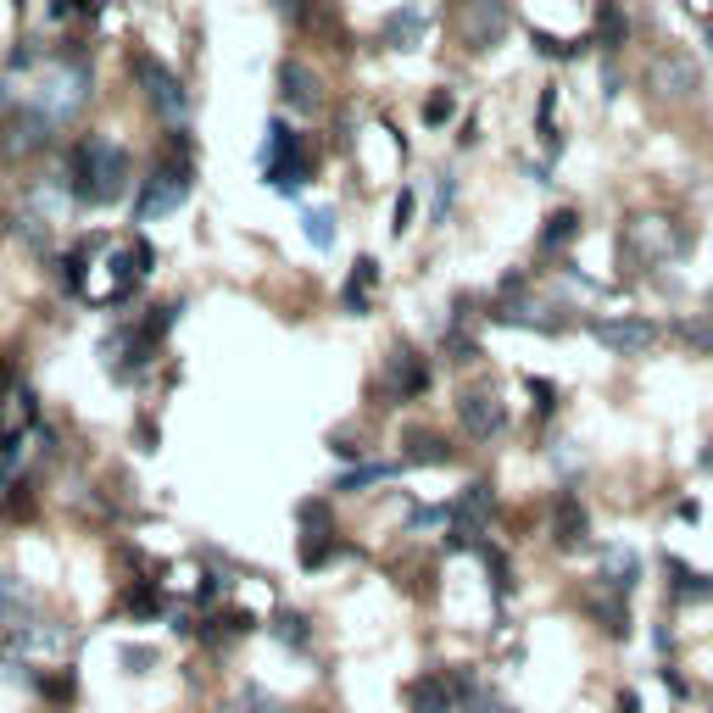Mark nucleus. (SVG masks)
Masks as SVG:
<instances>
[{
  "mask_svg": "<svg viewBox=\"0 0 713 713\" xmlns=\"http://www.w3.org/2000/svg\"><path fill=\"white\" fill-rule=\"evenodd\" d=\"M62 179H67L78 207H112L128 189V151L112 146V139H101V134H89V139H78L73 168Z\"/></svg>",
  "mask_w": 713,
  "mask_h": 713,
  "instance_id": "f257e3e1",
  "label": "nucleus"
},
{
  "mask_svg": "<svg viewBox=\"0 0 713 713\" xmlns=\"http://www.w3.org/2000/svg\"><path fill=\"white\" fill-rule=\"evenodd\" d=\"M179 312H184V302H162V307H151L146 318H139L134 329H118V335H107V373L118 379V385H134L139 373L151 368V357L162 352V341H168V329L179 323Z\"/></svg>",
  "mask_w": 713,
  "mask_h": 713,
  "instance_id": "f03ea898",
  "label": "nucleus"
},
{
  "mask_svg": "<svg viewBox=\"0 0 713 713\" xmlns=\"http://www.w3.org/2000/svg\"><path fill=\"white\" fill-rule=\"evenodd\" d=\"M697 246V234L686 229V223H675V218H630L625 223V234H619V262H625V273H652V268H663V262H680L686 251Z\"/></svg>",
  "mask_w": 713,
  "mask_h": 713,
  "instance_id": "7ed1b4c3",
  "label": "nucleus"
},
{
  "mask_svg": "<svg viewBox=\"0 0 713 713\" xmlns=\"http://www.w3.org/2000/svg\"><path fill=\"white\" fill-rule=\"evenodd\" d=\"M257 168H262V184H273L279 196H296V189H302V179H307V151H302V134L284 123V118H268V123H262Z\"/></svg>",
  "mask_w": 713,
  "mask_h": 713,
  "instance_id": "20e7f679",
  "label": "nucleus"
},
{
  "mask_svg": "<svg viewBox=\"0 0 713 713\" xmlns=\"http://www.w3.org/2000/svg\"><path fill=\"white\" fill-rule=\"evenodd\" d=\"M128 73H134L139 95H146V107H151L162 123H184V118H189V89H184V78H179L162 57L128 51Z\"/></svg>",
  "mask_w": 713,
  "mask_h": 713,
  "instance_id": "39448f33",
  "label": "nucleus"
},
{
  "mask_svg": "<svg viewBox=\"0 0 713 713\" xmlns=\"http://www.w3.org/2000/svg\"><path fill=\"white\" fill-rule=\"evenodd\" d=\"M95 95V78H89V67L78 62V57H67V62H51L45 67V78H39V95H34V107L51 118V123H67V118H78L84 112V101Z\"/></svg>",
  "mask_w": 713,
  "mask_h": 713,
  "instance_id": "423d86ee",
  "label": "nucleus"
},
{
  "mask_svg": "<svg viewBox=\"0 0 713 713\" xmlns=\"http://www.w3.org/2000/svg\"><path fill=\"white\" fill-rule=\"evenodd\" d=\"M491 513H496V491L485 480H474L463 485V496L452 502V525H446V546L452 552H480L485 546V525H491Z\"/></svg>",
  "mask_w": 713,
  "mask_h": 713,
  "instance_id": "0eeeda50",
  "label": "nucleus"
},
{
  "mask_svg": "<svg viewBox=\"0 0 713 713\" xmlns=\"http://www.w3.org/2000/svg\"><path fill=\"white\" fill-rule=\"evenodd\" d=\"M513 28V0H463L457 7V39L468 45L474 57L496 51Z\"/></svg>",
  "mask_w": 713,
  "mask_h": 713,
  "instance_id": "6e6552de",
  "label": "nucleus"
},
{
  "mask_svg": "<svg viewBox=\"0 0 713 713\" xmlns=\"http://www.w3.org/2000/svg\"><path fill=\"white\" fill-rule=\"evenodd\" d=\"M189 201V162H162V168H151L146 179H139V189H134V223H151V218H162V212H179Z\"/></svg>",
  "mask_w": 713,
  "mask_h": 713,
  "instance_id": "1a4fd4ad",
  "label": "nucleus"
},
{
  "mask_svg": "<svg viewBox=\"0 0 713 713\" xmlns=\"http://www.w3.org/2000/svg\"><path fill=\"white\" fill-rule=\"evenodd\" d=\"M591 341L613 357H647L657 346V323L652 318H591Z\"/></svg>",
  "mask_w": 713,
  "mask_h": 713,
  "instance_id": "9d476101",
  "label": "nucleus"
},
{
  "mask_svg": "<svg viewBox=\"0 0 713 713\" xmlns=\"http://www.w3.org/2000/svg\"><path fill=\"white\" fill-rule=\"evenodd\" d=\"M491 323H502V329H530V335H563L568 318L563 307H546V302H525V296H502L491 312H485Z\"/></svg>",
  "mask_w": 713,
  "mask_h": 713,
  "instance_id": "9b49d317",
  "label": "nucleus"
},
{
  "mask_svg": "<svg viewBox=\"0 0 713 713\" xmlns=\"http://www.w3.org/2000/svg\"><path fill=\"white\" fill-rule=\"evenodd\" d=\"M647 84L663 95V101H686V95L702 89V67L691 51H657L652 67H647Z\"/></svg>",
  "mask_w": 713,
  "mask_h": 713,
  "instance_id": "f8f14e48",
  "label": "nucleus"
},
{
  "mask_svg": "<svg viewBox=\"0 0 713 713\" xmlns=\"http://www.w3.org/2000/svg\"><path fill=\"white\" fill-rule=\"evenodd\" d=\"M335 552H341V541H335V525H329V507H323V502H302V546H296V563L312 575V568H323Z\"/></svg>",
  "mask_w": 713,
  "mask_h": 713,
  "instance_id": "ddd939ff",
  "label": "nucleus"
},
{
  "mask_svg": "<svg viewBox=\"0 0 713 713\" xmlns=\"http://www.w3.org/2000/svg\"><path fill=\"white\" fill-rule=\"evenodd\" d=\"M423 391H430V362H423V352L391 346V357H385V396L391 402H418Z\"/></svg>",
  "mask_w": 713,
  "mask_h": 713,
  "instance_id": "4468645a",
  "label": "nucleus"
},
{
  "mask_svg": "<svg viewBox=\"0 0 713 713\" xmlns=\"http://www.w3.org/2000/svg\"><path fill=\"white\" fill-rule=\"evenodd\" d=\"M457 423L468 430V441H496L507 430V407L496 402V391H463L457 396Z\"/></svg>",
  "mask_w": 713,
  "mask_h": 713,
  "instance_id": "2eb2a0df",
  "label": "nucleus"
},
{
  "mask_svg": "<svg viewBox=\"0 0 713 713\" xmlns=\"http://www.w3.org/2000/svg\"><path fill=\"white\" fill-rule=\"evenodd\" d=\"M586 541H591V513H586V502L575 491H563L552 502V546L557 552H580Z\"/></svg>",
  "mask_w": 713,
  "mask_h": 713,
  "instance_id": "dca6fc26",
  "label": "nucleus"
},
{
  "mask_svg": "<svg viewBox=\"0 0 713 713\" xmlns=\"http://www.w3.org/2000/svg\"><path fill=\"white\" fill-rule=\"evenodd\" d=\"M423 39H430V12H423L418 0H407V7H396L379 23V45H385V51H418Z\"/></svg>",
  "mask_w": 713,
  "mask_h": 713,
  "instance_id": "f3484780",
  "label": "nucleus"
},
{
  "mask_svg": "<svg viewBox=\"0 0 713 713\" xmlns=\"http://www.w3.org/2000/svg\"><path fill=\"white\" fill-rule=\"evenodd\" d=\"M279 101L291 107V112H318V101H323V84H318V73L307 67V62H279Z\"/></svg>",
  "mask_w": 713,
  "mask_h": 713,
  "instance_id": "a211bd4d",
  "label": "nucleus"
},
{
  "mask_svg": "<svg viewBox=\"0 0 713 713\" xmlns=\"http://www.w3.org/2000/svg\"><path fill=\"white\" fill-rule=\"evenodd\" d=\"M452 680V691H457V708L463 713H513V702L502 697V691H491L480 675H474V669H452L446 675Z\"/></svg>",
  "mask_w": 713,
  "mask_h": 713,
  "instance_id": "6ab92c4d",
  "label": "nucleus"
},
{
  "mask_svg": "<svg viewBox=\"0 0 713 713\" xmlns=\"http://www.w3.org/2000/svg\"><path fill=\"white\" fill-rule=\"evenodd\" d=\"M597 586H602V591L630 597V591L641 586V557H636L630 546H607L602 563H597Z\"/></svg>",
  "mask_w": 713,
  "mask_h": 713,
  "instance_id": "aec40b11",
  "label": "nucleus"
},
{
  "mask_svg": "<svg viewBox=\"0 0 713 713\" xmlns=\"http://www.w3.org/2000/svg\"><path fill=\"white\" fill-rule=\"evenodd\" d=\"M0 134H7V151L23 157V151H39L45 139H51V118H45L39 107H23V112L7 118V128H0Z\"/></svg>",
  "mask_w": 713,
  "mask_h": 713,
  "instance_id": "412c9836",
  "label": "nucleus"
},
{
  "mask_svg": "<svg viewBox=\"0 0 713 713\" xmlns=\"http://www.w3.org/2000/svg\"><path fill=\"white\" fill-rule=\"evenodd\" d=\"M373 291H379V262H373V257H357L352 273H346V284H341V307H346L352 318H362V312L373 307Z\"/></svg>",
  "mask_w": 713,
  "mask_h": 713,
  "instance_id": "4be33fe9",
  "label": "nucleus"
},
{
  "mask_svg": "<svg viewBox=\"0 0 713 713\" xmlns=\"http://www.w3.org/2000/svg\"><path fill=\"white\" fill-rule=\"evenodd\" d=\"M407 708L413 713H457V691L446 675H418L407 686Z\"/></svg>",
  "mask_w": 713,
  "mask_h": 713,
  "instance_id": "5701e85b",
  "label": "nucleus"
},
{
  "mask_svg": "<svg viewBox=\"0 0 713 713\" xmlns=\"http://www.w3.org/2000/svg\"><path fill=\"white\" fill-rule=\"evenodd\" d=\"M663 568H669V591H675V602H713V575H702V568L680 563L675 552H663Z\"/></svg>",
  "mask_w": 713,
  "mask_h": 713,
  "instance_id": "b1692460",
  "label": "nucleus"
},
{
  "mask_svg": "<svg viewBox=\"0 0 713 713\" xmlns=\"http://www.w3.org/2000/svg\"><path fill=\"white\" fill-rule=\"evenodd\" d=\"M591 619L613 636V641H625L630 636V597H619V591H591Z\"/></svg>",
  "mask_w": 713,
  "mask_h": 713,
  "instance_id": "393cba45",
  "label": "nucleus"
},
{
  "mask_svg": "<svg viewBox=\"0 0 713 713\" xmlns=\"http://www.w3.org/2000/svg\"><path fill=\"white\" fill-rule=\"evenodd\" d=\"M575 241H580V212H575V207L546 212V223H541V234H536V246H541L546 257H557V251H568Z\"/></svg>",
  "mask_w": 713,
  "mask_h": 713,
  "instance_id": "a878e982",
  "label": "nucleus"
},
{
  "mask_svg": "<svg viewBox=\"0 0 713 713\" xmlns=\"http://www.w3.org/2000/svg\"><path fill=\"white\" fill-rule=\"evenodd\" d=\"M607 57H619L625 51V39H630V17H625V7L619 0H597V34H591Z\"/></svg>",
  "mask_w": 713,
  "mask_h": 713,
  "instance_id": "bb28decb",
  "label": "nucleus"
},
{
  "mask_svg": "<svg viewBox=\"0 0 713 713\" xmlns=\"http://www.w3.org/2000/svg\"><path fill=\"white\" fill-rule=\"evenodd\" d=\"M28 607H34L28 586H23L17 575H0V636L23 630V625H28Z\"/></svg>",
  "mask_w": 713,
  "mask_h": 713,
  "instance_id": "cd10ccee",
  "label": "nucleus"
},
{
  "mask_svg": "<svg viewBox=\"0 0 713 713\" xmlns=\"http://www.w3.org/2000/svg\"><path fill=\"white\" fill-rule=\"evenodd\" d=\"M268 636L279 647H291V652H312V619H307V613H296V607H279L273 619H268Z\"/></svg>",
  "mask_w": 713,
  "mask_h": 713,
  "instance_id": "c85d7f7f",
  "label": "nucleus"
},
{
  "mask_svg": "<svg viewBox=\"0 0 713 713\" xmlns=\"http://www.w3.org/2000/svg\"><path fill=\"white\" fill-rule=\"evenodd\" d=\"M402 463L407 468H446L452 463V446L441 441V435H407V446H402Z\"/></svg>",
  "mask_w": 713,
  "mask_h": 713,
  "instance_id": "c756f323",
  "label": "nucleus"
},
{
  "mask_svg": "<svg viewBox=\"0 0 713 713\" xmlns=\"http://www.w3.org/2000/svg\"><path fill=\"white\" fill-rule=\"evenodd\" d=\"M675 341H680V346H691L697 357H713V312L675 318Z\"/></svg>",
  "mask_w": 713,
  "mask_h": 713,
  "instance_id": "7c9ffc66",
  "label": "nucleus"
},
{
  "mask_svg": "<svg viewBox=\"0 0 713 713\" xmlns=\"http://www.w3.org/2000/svg\"><path fill=\"white\" fill-rule=\"evenodd\" d=\"M530 45L546 57V62H580L591 39H563V34H546V28H530Z\"/></svg>",
  "mask_w": 713,
  "mask_h": 713,
  "instance_id": "2f4dec72",
  "label": "nucleus"
},
{
  "mask_svg": "<svg viewBox=\"0 0 713 713\" xmlns=\"http://www.w3.org/2000/svg\"><path fill=\"white\" fill-rule=\"evenodd\" d=\"M552 112H557V84H546V89H541V107H536V134H541L546 157H563V128L552 123Z\"/></svg>",
  "mask_w": 713,
  "mask_h": 713,
  "instance_id": "473e14b6",
  "label": "nucleus"
},
{
  "mask_svg": "<svg viewBox=\"0 0 713 713\" xmlns=\"http://www.w3.org/2000/svg\"><path fill=\"white\" fill-rule=\"evenodd\" d=\"M302 234H307L312 251H335V212H329V207H307L302 212Z\"/></svg>",
  "mask_w": 713,
  "mask_h": 713,
  "instance_id": "72a5a7b5",
  "label": "nucleus"
},
{
  "mask_svg": "<svg viewBox=\"0 0 713 713\" xmlns=\"http://www.w3.org/2000/svg\"><path fill=\"white\" fill-rule=\"evenodd\" d=\"M391 474H396V463H357V468H346L335 480V491H368L379 480H391Z\"/></svg>",
  "mask_w": 713,
  "mask_h": 713,
  "instance_id": "f704fd0d",
  "label": "nucleus"
},
{
  "mask_svg": "<svg viewBox=\"0 0 713 713\" xmlns=\"http://www.w3.org/2000/svg\"><path fill=\"white\" fill-rule=\"evenodd\" d=\"M17 463H23V430H0V496L12 491Z\"/></svg>",
  "mask_w": 713,
  "mask_h": 713,
  "instance_id": "c9c22d12",
  "label": "nucleus"
},
{
  "mask_svg": "<svg viewBox=\"0 0 713 713\" xmlns=\"http://www.w3.org/2000/svg\"><path fill=\"white\" fill-rule=\"evenodd\" d=\"M480 557H485V575H491V591H496V602H507V586H513V580H507V552L485 541V546H480Z\"/></svg>",
  "mask_w": 713,
  "mask_h": 713,
  "instance_id": "e433bc0d",
  "label": "nucleus"
},
{
  "mask_svg": "<svg viewBox=\"0 0 713 713\" xmlns=\"http://www.w3.org/2000/svg\"><path fill=\"white\" fill-rule=\"evenodd\" d=\"M17 234H23L28 246H45V241H51V212H39V207L17 212Z\"/></svg>",
  "mask_w": 713,
  "mask_h": 713,
  "instance_id": "4c0bfd02",
  "label": "nucleus"
},
{
  "mask_svg": "<svg viewBox=\"0 0 713 713\" xmlns=\"http://www.w3.org/2000/svg\"><path fill=\"white\" fill-rule=\"evenodd\" d=\"M452 118H457V95H452V89H435L430 101H423V123L441 128V123H452Z\"/></svg>",
  "mask_w": 713,
  "mask_h": 713,
  "instance_id": "58836bf2",
  "label": "nucleus"
},
{
  "mask_svg": "<svg viewBox=\"0 0 713 713\" xmlns=\"http://www.w3.org/2000/svg\"><path fill=\"white\" fill-rule=\"evenodd\" d=\"M134 619H157L162 613V597H157V586H139V591H128V602H123Z\"/></svg>",
  "mask_w": 713,
  "mask_h": 713,
  "instance_id": "ea45409f",
  "label": "nucleus"
},
{
  "mask_svg": "<svg viewBox=\"0 0 713 713\" xmlns=\"http://www.w3.org/2000/svg\"><path fill=\"white\" fill-rule=\"evenodd\" d=\"M525 391H530V402H536L541 418L557 413V385H552V379H536V373H530V379H525Z\"/></svg>",
  "mask_w": 713,
  "mask_h": 713,
  "instance_id": "a19ab883",
  "label": "nucleus"
},
{
  "mask_svg": "<svg viewBox=\"0 0 713 713\" xmlns=\"http://www.w3.org/2000/svg\"><path fill=\"white\" fill-rule=\"evenodd\" d=\"M413 212H418V196H413V189H402V196H396V207H391V234H396V241H402V234L413 229Z\"/></svg>",
  "mask_w": 713,
  "mask_h": 713,
  "instance_id": "79ce46f5",
  "label": "nucleus"
},
{
  "mask_svg": "<svg viewBox=\"0 0 713 713\" xmlns=\"http://www.w3.org/2000/svg\"><path fill=\"white\" fill-rule=\"evenodd\" d=\"M452 201H457V179H452V173H441V179H435V223H446Z\"/></svg>",
  "mask_w": 713,
  "mask_h": 713,
  "instance_id": "37998d69",
  "label": "nucleus"
},
{
  "mask_svg": "<svg viewBox=\"0 0 713 713\" xmlns=\"http://www.w3.org/2000/svg\"><path fill=\"white\" fill-rule=\"evenodd\" d=\"M246 713H284V702L268 697L262 686H246Z\"/></svg>",
  "mask_w": 713,
  "mask_h": 713,
  "instance_id": "c03bdc74",
  "label": "nucleus"
},
{
  "mask_svg": "<svg viewBox=\"0 0 713 713\" xmlns=\"http://www.w3.org/2000/svg\"><path fill=\"white\" fill-rule=\"evenodd\" d=\"M34 686H39L45 697H57V702H67V697H73V675H39Z\"/></svg>",
  "mask_w": 713,
  "mask_h": 713,
  "instance_id": "a18cd8bd",
  "label": "nucleus"
},
{
  "mask_svg": "<svg viewBox=\"0 0 713 713\" xmlns=\"http://www.w3.org/2000/svg\"><path fill=\"white\" fill-rule=\"evenodd\" d=\"M123 663H128V669H151L157 652H151V647H123Z\"/></svg>",
  "mask_w": 713,
  "mask_h": 713,
  "instance_id": "49530a36",
  "label": "nucleus"
},
{
  "mask_svg": "<svg viewBox=\"0 0 713 713\" xmlns=\"http://www.w3.org/2000/svg\"><path fill=\"white\" fill-rule=\"evenodd\" d=\"M602 95H607V101L619 95V67H613V62H602Z\"/></svg>",
  "mask_w": 713,
  "mask_h": 713,
  "instance_id": "de8ad7c7",
  "label": "nucleus"
},
{
  "mask_svg": "<svg viewBox=\"0 0 713 713\" xmlns=\"http://www.w3.org/2000/svg\"><path fill=\"white\" fill-rule=\"evenodd\" d=\"M273 12H279L284 23H296V17H302V0H273Z\"/></svg>",
  "mask_w": 713,
  "mask_h": 713,
  "instance_id": "09e8293b",
  "label": "nucleus"
},
{
  "mask_svg": "<svg viewBox=\"0 0 713 713\" xmlns=\"http://www.w3.org/2000/svg\"><path fill=\"white\" fill-rule=\"evenodd\" d=\"M697 468L713 474V430H708V441H702V452H697Z\"/></svg>",
  "mask_w": 713,
  "mask_h": 713,
  "instance_id": "8fccbe9b",
  "label": "nucleus"
},
{
  "mask_svg": "<svg viewBox=\"0 0 713 713\" xmlns=\"http://www.w3.org/2000/svg\"><path fill=\"white\" fill-rule=\"evenodd\" d=\"M7 385H12V368H7V362H0V396H7Z\"/></svg>",
  "mask_w": 713,
  "mask_h": 713,
  "instance_id": "3c124183",
  "label": "nucleus"
},
{
  "mask_svg": "<svg viewBox=\"0 0 713 713\" xmlns=\"http://www.w3.org/2000/svg\"><path fill=\"white\" fill-rule=\"evenodd\" d=\"M0 112H7V78H0Z\"/></svg>",
  "mask_w": 713,
  "mask_h": 713,
  "instance_id": "603ef678",
  "label": "nucleus"
},
{
  "mask_svg": "<svg viewBox=\"0 0 713 713\" xmlns=\"http://www.w3.org/2000/svg\"><path fill=\"white\" fill-rule=\"evenodd\" d=\"M708 312H713V291H708Z\"/></svg>",
  "mask_w": 713,
  "mask_h": 713,
  "instance_id": "864d4df0",
  "label": "nucleus"
}]
</instances>
